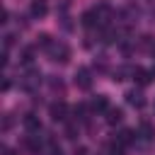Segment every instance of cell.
<instances>
[{"label": "cell", "mask_w": 155, "mask_h": 155, "mask_svg": "<svg viewBox=\"0 0 155 155\" xmlns=\"http://www.w3.org/2000/svg\"><path fill=\"white\" fill-rule=\"evenodd\" d=\"M48 53H51L53 61H61V63H65V61L70 58V48H68L65 44H51V46H48Z\"/></svg>", "instance_id": "6da1fadb"}, {"label": "cell", "mask_w": 155, "mask_h": 155, "mask_svg": "<svg viewBox=\"0 0 155 155\" xmlns=\"http://www.w3.org/2000/svg\"><path fill=\"white\" fill-rule=\"evenodd\" d=\"M75 85L80 90H90L92 87V73H90V68H78L75 70Z\"/></svg>", "instance_id": "7a4b0ae2"}, {"label": "cell", "mask_w": 155, "mask_h": 155, "mask_svg": "<svg viewBox=\"0 0 155 155\" xmlns=\"http://www.w3.org/2000/svg\"><path fill=\"white\" fill-rule=\"evenodd\" d=\"M48 114H51L53 121H65L68 119V104L65 102H53L48 107Z\"/></svg>", "instance_id": "3957f363"}, {"label": "cell", "mask_w": 155, "mask_h": 155, "mask_svg": "<svg viewBox=\"0 0 155 155\" xmlns=\"http://www.w3.org/2000/svg\"><path fill=\"white\" fill-rule=\"evenodd\" d=\"M126 102H128L131 107H136V109H143V107H145V97H143L140 90H128V92H126Z\"/></svg>", "instance_id": "277c9868"}, {"label": "cell", "mask_w": 155, "mask_h": 155, "mask_svg": "<svg viewBox=\"0 0 155 155\" xmlns=\"http://www.w3.org/2000/svg\"><path fill=\"white\" fill-rule=\"evenodd\" d=\"M22 124H24V128H27L29 133H39V131H41V121H39L36 114H24Z\"/></svg>", "instance_id": "5b68a950"}, {"label": "cell", "mask_w": 155, "mask_h": 155, "mask_svg": "<svg viewBox=\"0 0 155 155\" xmlns=\"http://www.w3.org/2000/svg\"><path fill=\"white\" fill-rule=\"evenodd\" d=\"M133 80L143 87V85H148V82L153 80V73H150V70H145V68H133Z\"/></svg>", "instance_id": "8992f818"}, {"label": "cell", "mask_w": 155, "mask_h": 155, "mask_svg": "<svg viewBox=\"0 0 155 155\" xmlns=\"http://www.w3.org/2000/svg\"><path fill=\"white\" fill-rule=\"evenodd\" d=\"M121 119H124V111H121L119 107H109V109H107V124H109V126H116Z\"/></svg>", "instance_id": "52a82bcc"}, {"label": "cell", "mask_w": 155, "mask_h": 155, "mask_svg": "<svg viewBox=\"0 0 155 155\" xmlns=\"http://www.w3.org/2000/svg\"><path fill=\"white\" fill-rule=\"evenodd\" d=\"M90 107H92V111H107V109H109V99H107L104 94H97Z\"/></svg>", "instance_id": "ba28073f"}, {"label": "cell", "mask_w": 155, "mask_h": 155, "mask_svg": "<svg viewBox=\"0 0 155 155\" xmlns=\"http://www.w3.org/2000/svg\"><path fill=\"white\" fill-rule=\"evenodd\" d=\"M24 145H27V148H29L31 153H39L44 143H41V138H39L36 133H31V136H27V140H24Z\"/></svg>", "instance_id": "9c48e42d"}, {"label": "cell", "mask_w": 155, "mask_h": 155, "mask_svg": "<svg viewBox=\"0 0 155 155\" xmlns=\"http://www.w3.org/2000/svg\"><path fill=\"white\" fill-rule=\"evenodd\" d=\"M116 143H119L121 148L131 145V143H133V131H128V128H126V131H121V133L116 136Z\"/></svg>", "instance_id": "30bf717a"}, {"label": "cell", "mask_w": 155, "mask_h": 155, "mask_svg": "<svg viewBox=\"0 0 155 155\" xmlns=\"http://www.w3.org/2000/svg\"><path fill=\"white\" fill-rule=\"evenodd\" d=\"M97 19H99V12H97V10H90V12L82 15V24H85V27H94Z\"/></svg>", "instance_id": "8fae6325"}, {"label": "cell", "mask_w": 155, "mask_h": 155, "mask_svg": "<svg viewBox=\"0 0 155 155\" xmlns=\"http://www.w3.org/2000/svg\"><path fill=\"white\" fill-rule=\"evenodd\" d=\"M31 15L34 17H44L46 15V2L44 0H34L31 2Z\"/></svg>", "instance_id": "7c38bea8"}, {"label": "cell", "mask_w": 155, "mask_h": 155, "mask_svg": "<svg viewBox=\"0 0 155 155\" xmlns=\"http://www.w3.org/2000/svg\"><path fill=\"white\" fill-rule=\"evenodd\" d=\"M51 44H53V41H51V36H48V34H39V36H36V46H41V48H48Z\"/></svg>", "instance_id": "4fadbf2b"}, {"label": "cell", "mask_w": 155, "mask_h": 155, "mask_svg": "<svg viewBox=\"0 0 155 155\" xmlns=\"http://www.w3.org/2000/svg\"><path fill=\"white\" fill-rule=\"evenodd\" d=\"M140 133H143V138H153L155 136V131H153L150 124H140Z\"/></svg>", "instance_id": "5bb4252c"}, {"label": "cell", "mask_w": 155, "mask_h": 155, "mask_svg": "<svg viewBox=\"0 0 155 155\" xmlns=\"http://www.w3.org/2000/svg\"><path fill=\"white\" fill-rule=\"evenodd\" d=\"M31 56H34V48H24L22 51V63H31Z\"/></svg>", "instance_id": "9a60e30c"}, {"label": "cell", "mask_w": 155, "mask_h": 155, "mask_svg": "<svg viewBox=\"0 0 155 155\" xmlns=\"http://www.w3.org/2000/svg\"><path fill=\"white\" fill-rule=\"evenodd\" d=\"M145 46H148V51H150V53L155 56V41H153L150 36H145Z\"/></svg>", "instance_id": "2e32d148"}, {"label": "cell", "mask_w": 155, "mask_h": 155, "mask_svg": "<svg viewBox=\"0 0 155 155\" xmlns=\"http://www.w3.org/2000/svg\"><path fill=\"white\" fill-rule=\"evenodd\" d=\"M73 111H75V116H78V119H82V114H85V104H78Z\"/></svg>", "instance_id": "e0dca14e"}, {"label": "cell", "mask_w": 155, "mask_h": 155, "mask_svg": "<svg viewBox=\"0 0 155 155\" xmlns=\"http://www.w3.org/2000/svg\"><path fill=\"white\" fill-rule=\"evenodd\" d=\"M7 90H10V80L5 78V80H2V92H7Z\"/></svg>", "instance_id": "ac0fdd59"}, {"label": "cell", "mask_w": 155, "mask_h": 155, "mask_svg": "<svg viewBox=\"0 0 155 155\" xmlns=\"http://www.w3.org/2000/svg\"><path fill=\"white\" fill-rule=\"evenodd\" d=\"M75 155H87V148H78V150H75Z\"/></svg>", "instance_id": "d6986e66"}, {"label": "cell", "mask_w": 155, "mask_h": 155, "mask_svg": "<svg viewBox=\"0 0 155 155\" xmlns=\"http://www.w3.org/2000/svg\"><path fill=\"white\" fill-rule=\"evenodd\" d=\"M51 155H63V153H61V148H51Z\"/></svg>", "instance_id": "ffe728a7"}]
</instances>
